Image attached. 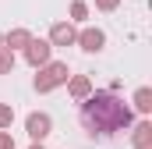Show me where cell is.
Returning a JSON list of instances; mask_svg holds the SVG:
<instances>
[{
	"label": "cell",
	"instance_id": "cell-1",
	"mask_svg": "<svg viewBox=\"0 0 152 149\" xmlns=\"http://www.w3.org/2000/svg\"><path fill=\"white\" fill-rule=\"evenodd\" d=\"M134 124V110L117 92H88L81 100V128L92 139H110L117 131H127Z\"/></svg>",
	"mask_w": 152,
	"mask_h": 149
},
{
	"label": "cell",
	"instance_id": "cell-2",
	"mask_svg": "<svg viewBox=\"0 0 152 149\" xmlns=\"http://www.w3.org/2000/svg\"><path fill=\"white\" fill-rule=\"evenodd\" d=\"M67 78H71L67 60H50V64H42L39 74H36V92H53L57 85H67Z\"/></svg>",
	"mask_w": 152,
	"mask_h": 149
},
{
	"label": "cell",
	"instance_id": "cell-3",
	"mask_svg": "<svg viewBox=\"0 0 152 149\" xmlns=\"http://www.w3.org/2000/svg\"><path fill=\"white\" fill-rule=\"evenodd\" d=\"M25 131H28V139H32V142H46V139L53 135V117H50V114H42V110L28 114V117H25Z\"/></svg>",
	"mask_w": 152,
	"mask_h": 149
},
{
	"label": "cell",
	"instance_id": "cell-4",
	"mask_svg": "<svg viewBox=\"0 0 152 149\" xmlns=\"http://www.w3.org/2000/svg\"><path fill=\"white\" fill-rule=\"evenodd\" d=\"M50 53H53L50 39H32V43L25 46V60H28L32 68H42V64H50Z\"/></svg>",
	"mask_w": 152,
	"mask_h": 149
},
{
	"label": "cell",
	"instance_id": "cell-5",
	"mask_svg": "<svg viewBox=\"0 0 152 149\" xmlns=\"http://www.w3.org/2000/svg\"><path fill=\"white\" fill-rule=\"evenodd\" d=\"M75 46H81L85 53H99L103 46H106V32L103 29H81L75 39Z\"/></svg>",
	"mask_w": 152,
	"mask_h": 149
},
{
	"label": "cell",
	"instance_id": "cell-6",
	"mask_svg": "<svg viewBox=\"0 0 152 149\" xmlns=\"http://www.w3.org/2000/svg\"><path fill=\"white\" fill-rule=\"evenodd\" d=\"M75 39H78V32L71 21H57L50 29V46H75Z\"/></svg>",
	"mask_w": 152,
	"mask_h": 149
},
{
	"label": "cell",
	"instance_id": "cell-7",
	"mask_svg": "<svg viewBox=\"0 0 152 149\" xmlns=\"http://www.w3.org/2000/svg\"><path fill=\"white\" fill-rule=\"evenodd\" d=\"M32 32H28V29H11V32H7V36H4V46H7V50H11V53H18V50H21V53H25V46H28V43H32Z\"/></svg>",
	"mask_w": 152,
	"mask_h": 149
},
{
	"label": "cell",
	"instance_id": "cell-8",
	"mask_svg": "<svg viewBox=\"0 0 152 149\" xmlns=\"http://www.w3.org/2000/svg\"><path fill=\"white\" fill-rule=\"evenodd\" d=\"M67 92H71V100L81 103V100L92 92V78H88V74H71V78H67Z\"/></svg>",
	"mask_w": 152,
	"mask_h": 149
},
{
	"label": "cell",
	"instance_id": "cell-9",
	"mask_svg": "<svg viewBox=\"0 0 152 149\" xmlns=\"http://www.w3.org/2000/svg\"><path fill=\"white\" fill-rule=\"evenodd\" d=\"M131 142H134V149H152V121H138L134 124Z\"/></svg>",
	"mask_w": 152,
	"mask_h": 149
},
{
	"label": "cell",
	"instance_id": "cell-10",
	"mask_svg": "<svg viewBox=\"0 0 152 149\" xmlns=\"http://www.w3.org/2000/svg\"><path fill=\"white\" fill-rule=\"evenodd\" d=\"M134 110H138V114H149L152 110V89H149V85H142V89L134 92Z\"/></svg>",
	"mask_w": 152,
	"mask_h": 149
},
{
	"label": "cell",
	"instance_id": "cell-11",
	"mask_svg": "<svg viewBox=\"0 0 152 149\" xmlns=\"http://www.w3.org/2000/svg\"><path fill=\"white\" fill-rule=\"evenodd\" d=\"M14 71V53L7 46H0V74H11Z\"/></svg>",
	"mask_w": 152,
	"mask_h": 149
},
{
	"label": "cell",
	"instance_id": "cell-12",
	"mask_svg": "<svg viewBox=\"0 0 152 149\" xmlns=\"http://www.w3.org/2000/svg\"><path fill=\"white\" fill-rule=\"evenodd\" d=\"M14 124V107H7V103H0V131H7Z\"/></svg>",
	"mask_w": 152,
	"mask_h": 149
},
{
	"label": "cell",
	"instance_id": "cell-13",
	"mask_svg": "<svg viewBox=\"0 0 152 149\" xmlns=\"http://www.w3.org/2000/svg\"><path fill=\"white\" fill-rule=\"evenodd\" d=\"M85 18H88V4L85 0H75L71 4V21H85Z\"/></svg>",
	"mask_w": 152,
	"mask_h": 149
},
{
	"label": "cell",
	"instance_id": "cell-14",
	"mask_svg": "<svg viewBox=\"0 0 152 149\" xmlns=\"http://www.w3.org/2000/svg\"><path fill=\"white\" fill-rule=\"evenodd\" d=\"M96 7H99V11H117L120 0H96Z\"/></svg>",
	"mask_w": 152,
	"mask_h": 149
},
{
	"label": "cell",
	"instance_id": "cell-15",
	"mask_svg": "<svg viewBox=\"0 0 152 149\" xmlns=\"http://www.w3.org/2000/svg\"><path fill=\"white\" fill-rule=\"evenodd\" d=\"M0 149H14V139H11V131H0Z\"/></svg>",
	"mask_w": 152,
	"mask_h": 149
},
{
	"label": "cell",
	"instance_id": "cell-16",
	"mask_svg": "<svg viewBox=\"0 0 152 149\" xmlns=\"http://www.w3.org/2000/svg\"><path fill=\"white\" fill-rule=\"evenodd\" d=\"M28 149H46V146H42V142H32V146H28Z\"/></svg>",
	"mask_w": 152,
	"mask_h": 149
},
{
	"label": "cell",
	"instance_id": "cell-17",
	"mask_svg": "<svg viewBox=\"0 0 152 149\" xmlns=\"http://www.w3.org/2000/svg\"><path fill=\"white\" fill-rule=\"evenodd\" d=\"M0 46H4V36H0Z\"/></svg>",
	"mask_w": 152,
	"mask_h": 149
}]
</instances>
